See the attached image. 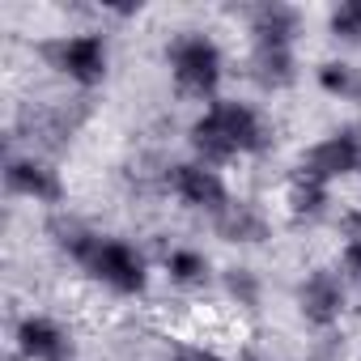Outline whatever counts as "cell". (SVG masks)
Segmentation results:
<instances>
[{
	"mask_svg": "<svg viewBox=\"0 0 361 361\" xmlns=\"http://www.w3.org/2000/svg\"><path fill=\"white\" fill-rule=\"evenodd\" d=\"M298 170H306L310 178L336 188L344 178H357L361 174V128L344 123V128H331L323 132L319 140H310L298 157Z\"/></svg>",
	"mask_w": 361,
	"mask_h": 361,
	"instance_id": "obj_9",
	"label": "cell"
},
{
	"mask_svg": "<svg viewBox=\"0 0 361 361\" xmlns=\"http://www.w3.org/2000/svg\"><path fill=\"white\" fill-rule=\"evenodd\" d=\"M243 77H247V81H251L264 98L289 94V90L302 81V60H298V47H247Z\"/></svg>",
	"mask_w": 361,
	"mask_h": 361,
	"instance_id": "obj_13",
	"label": "cell"
},
{
	"mask_svg": "<svg viewBox=\"0 0 361 361\" xmlns=\"http://www.w3.org/2000/svg\"><path fill=\"white\" fill-rule=\"evenodd\" d=\"M166 73H170V94L192 106H213L226 85V51L209 30H174L161 47Z\"/></svg>",
	"mask_w": 361,
	"mask_h": 361,
	"instance_id": "obj_2",
	"label": "cell"
},
{
	"mask_svg": "<svg viewBox=\"0 0 361 361\" xmlns=\"http://www.w3.org/2000/svg\"><path fill=\"white\" fill-rule=\"evenodd\" d=\"M276 149L272 115L251 98H217L188 123V157L226 170L234 161H255Z\"/></svg>",
	"mask_w": 361,
	"mask_h": 361,
	"instance_id": "obj_1",
	"label": "cell"
},
{
	"mask_svg": "<svg viewBox=\"0 0 361 361\" xmlns=\"http://www.w3.org/2000/svg\"><path fill=\"white\" fill-rule=\"evenodd\" d=\"M306 361H353L348 336H344V331H323V336H314L310 348H306Z\"/></svg>",
	"mask_w": 361,
	"mask_h": 361,
	"instance_id": "obj_19",
	"label": "cell"
},
{
	"mask_svg": "<svg viewBox=\"0 0 361 361\" xmlns=\"http://www.w3.org/2000/svg\"><path fill=\"white\" fill-rule=\"evenodd\" d=\"M209 226H213V234H217L226 247H238V251L272 243V217H268V209L255 204L251 196H238V192H234V200H230Z\"/></svg>",
	"mask_w": 361,
	"mask_h": 361,
	"instance_id": "obj_12",
	"label": "cell"
},
{
	"mask_svg": "<svg viewBox=\"0 0 361 361\" xmlns=\"http://www.w3.org/2000/svg\"><path fill=\"white\" fill-rule=\"evenodd\" d=\"M314 85L323 98L331 102H344V106H361V68L353 60H340V56H327L314 64Z\"/></svg>",
	"mask_w": 361,
	"mask_h": 361,
	"instance_id": "obj_16",
	"label": "cell"
},
{
	"mask_svg": "<svg viewBox=\"0 0 361 361\" xmlns=\"http://www.w3.org/2000/svg\"><path fill=\"white\" fill-rule=\"evenodd\" d=\"M217 285H221V298L238 314H259V306H264V276L251 264H226L217 272Z\"/></svg>",
	"mask_w": 361,
	"mask_h": 361,
	"instance_id": "obj_17",
	"label": "cell"
},
{
	"mask_svg": "<svg viewBox=\"0 0 361 361\" xmlns=\"http://www.w3.org/2000/svg\"><path fill=\"white\" fill-rule=\"evenodd\" d=\"M35 56L43 68H51L60 81H68L81 94H94L111 81V35L98 26H77V30H56L35 43Z\"/></svg>",
	"mask_w": 361,
	"mask_h": 361,
	"instance_id": "obj_3",
	"label": "cell"
},
{
	"mask_svg": "<svg viewBox=\"0 0 361 361\" xmlns=\"http://www.w3.org/2000/svg\"><path fill=\"white\" fill-rule=\"evenodd\" d=\"M357 178H361V174H357Z\"/></svg>",
	"mask_w": 361,
	"mask_h": 361,
	"instance_id": "obj_22",
	"label": "cell"
},
{
	"mask_svg": "<svg viewBox=\"0 0 361 361\" xmlns=\"http://www.w3.org/2000/svg\"><path fill=\"white\" fill-rule=\"evenodd\" d=\"M243 26L251 47H298L306 35V13L289 0H259L243 9Z\"/></svg>",
	"mask_w": 361,
	"mask_h": 361,
	"instance_id": "obj_11",
	"label": "cell"
},
{
	"mask_svg": "<svg viewBox=\"0 0 361 361\" xmlns=\"http://www.w3.org/2000/svg\"><path fill=\"white\" fill-rule=\"evenodd\" d=\"M0 178H5V192L13 200H26L35 209H51L60 213L64 200H68V178L64 170L43 157V153H30V149H13L5 157V170H0Z\"/></svg>",
	"mask_w": 361,
	"mask_h": 361,
	"instance_id": "obj_7",
	"label": "cell"
},
{
	"mask_svg": "<svg viewBox=\"0 0 361 361\" xmlns=\"http://www.w3.org/2000/svg\"><path fill=\"white\" fill-rule=\"evenodd\" d=\"M161 196H170L178 209L200 213V217L213 221L234 200V188H230L226 170H213L196 157H178V161L161 166Z\"/></svg>",
	"mask_w": 361,
	"mask_h": 361,
	"instance_id": "obj_5",
	"label": "cell"
},
{
	"mask_svg": "<svg viewBox=\"0 0 361 361\" xmlns=\"http://www.w3.org/2000/svg\"><path fill=\"white\" fill-rule=\"evenodd\" d=\"M157 268H161V276L170 281V289H178V293H200V289H209V285L217 281L213 259H209L196 243H170V247L161 251Z\"/></svg>",
	"mask_w": 361,
	"mask_h": 361,
	"instance_id": "obj_15",
	"label": "cell"
},
{
	"mask_svg": "<svg viewBox=\"0 0 361 361\" xmlns=\"http://www.w3.org/2000/svg\"><path fill=\"white\" fill-rule=\"evenodd\" d=\"M85 123V106L81 98L73 102H30L18 111V123H13V136L30 145V153H51V149H64Z\"/></svg>",
	"mask_w": 361,
	"mask_h": 361,
	"instance_id": "obj_8",
	"label": "cell"
},
{
	"mask_svg": "<svg viewBox=\"0 0 361 361\" xmlns=\"http://www.w3.org/2000/svg\"><path fill=\"white\" fill-rule=\"evenodd\" d=\"M13 357L22 361H77L73 331L43 310H30L13 323Z\"/></svg>",
	"mask_w": 361,
	"mask_h": 361,
	"instance_id": "obj_10",
	"label": "cell"
},
{
	"mask_svg": "<svg viewBox=\"0 0 361 361\" xmlns=\"http://www.w3.org/2000/svg\"><path fill=\"white\" fill-rule=\"evenodd\" d=\"M331 192L327 183H319V178H310L306 170L293 166V174L285 178V192H281V209L293 226H319L327 217H336V204H331Z\"/></svg>",
	"mask_w": 361,
	"mask_h": 361,
	"instance_id": "obj_14",
	"label": "cell"
},
{
	"mask_svg": "<svg viewBox=\"0 0 361 361\" xmlns=\"http://www.w3.org/2000/svg\"><path fill=\"white\" fill-rule=\"evenodd\" d=\"M327 39L340 47H361V0H340L327 9Z\"/></svg>",
	"mask_w": 361,
	"mask_h": 361,
	"instance_id": "obj_18",
	"label": "cell"
},
{
	"mask_svg": "<svg viewBox=\"0 0 361 361\" xmlns=\"http://www.w3.org/2000/svg\"><path fill=\"white\" fill-rule=\"evenodd\" d=\"M81 272H85L94 285H102L111 298H123V302L145 298L149 285H153V264H149V255H145L136 243H128V238H119V234H106V230L98 234V243H94L90 259L81 264Z\"/></svg>",
	"mask_w": 361,
	"mask_h": 361,
	"instance_id": "obj_4",
	"label": "cell"
},
{
	"mask_svg": "<svg viewBox=\"0 0 361 361\" xmlns=\"http://www.w3.org/2000/svg\"><path fill=\"white\" fill-rule=\"evenodd\" d=\"M340 276L348 281V289H357L361 293V238H353V243H340Z\"/></svg>",
	"mask_w": 361,
	"mask_h": 361,
	"instance_id": "obj_20",
	"label": "cell"
},
{
	"mask_svg": "<svg viewBox=\"0 0 361 361\" xmlns=\"http://www.w3.org/2000/svg\"><path fill=\"white\" fill-rule=\"evenodd\" d=\"M348 298H353V289H348V281L340 276V268H331V264L306 268L302 281H298V289H293V306H298L302 323H306L314 336L340 331V323L348 319Z\"/></svg>",
	"mask_w": 361,
	"mask_h": 361,
	"instance_id": "obj_6",
	"label": "cell"
},
{
	"mask_svg": "<svg viewBox=\"0 0 361 361\" xmlns=\"http://www.w3.org/2000/svg\"><path fill=\"white\" fill-rule=\"evenodd\" d=\"M234 361H285V357H276L272 348H255V344H247V348H243Z\"/></svg>",
	"mask_w": 361,
	"mask_h": 361,
	"instance_id": "obj_21",
	"label": "cell"
}]
</instances>
